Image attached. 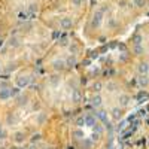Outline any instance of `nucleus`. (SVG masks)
<instances>
[{
    "label": "nucleus",
    "instance_id": "1",
    "mask_svg": "<svg viewBox=\"0 0 149 149\" xmlns=\"http://www.w3.org/2000/svg\"><path fill=\"white\" fill-rule=\"evenodd\" d=\"M60 27L63 29V30H70V29L73 27V21H72V18H69V17L61 18V19H60Z\"/></svg>",
    "mask_w": 149,
    "mask_h": 149
},
{
    "label": "nucleus",
    "instance_id": "2",
    "mask_svg": "<svg viewBox=\"0 0 149 149\" xmlns=\"http://www.w3.org/2000/svg\"><path fill=\"white\" fill-rule=\"evenodd\" d=\"M103 21V10H97L95 15H94V19H93V26L94 27H98Z\"/></svg>",
    "mask_w": 149,
    "mask_h": 149
},
{
    "label": "nucleus",
    "instance_id": "3",
    "mask_svg": "<svg viewBox=\"0 0 149 149\" xmlns=\"http://www.w3.org/2000/svg\"><path fill=\"white\" fill-rule=\"evenodd\" d=\"M130 100H131V98H130L128 94H121V95H119V104H121V106H127V104L130 103Z\"/></svg>",
    "mask_w": 149,
    "mask_h": 149
},
{
    "label": "nucleus",
    "instance_id": "4",
    "mask_svg": "<svg viewBox=\"0 0 149 149\" xmlns=\"http://www.w3.org/2000/svg\"><path fill=\"white\" fill-rule=\"evenodd\" d=\"M137 70H139L140 74H148V72H149V64H148V63H140L139 67H137Z\"/></svg>",
    "mask_w": 149,
    "mask_h": 149
},
{
    "label": "nucleus",
    "instance_id": "5",
    "mask_svg": "<svg viewBox=\"0 0 149 149\" xmlns=\"http://www.w3.org/2000/svg\"><path fill=\"white\" fill-rule=\"evenodd\" d=\"M139 84H140L142 86H148V85H149V79H148L146 74H142V76L139 78Z\"/></svg>",
    "mask_w": 149,
    "mask_h": 149
},
{
    "label": "nucleus",
    "instance_id": "6",
    "mask_svg": "<svg viewBox=\"0 0 149 149\" xmlns=\"http://www.w3.org/2000/svg\"><path fill=\"white\" fill-rule=\"evenodd\" d=\"M133 3H134V6H137V8H143L146 5V0H133Z\"/></svg>",
    "mask_w": 149,
    "mask_h": 149
},
{
    "label": "nucleus",
    "instance_id": "7",
    "mask_svg": "<svg viewBox=\"0 0 149 149\" xmlns=\"http://www.w3.org/2000/svg\"><path fill=\"white\" fill-rule=\"evenodd\" d=\"M70 2H72V5L73 6H76V8H79L82 3H84V0H70Z\"/></svg>",
    "mask_w": 149,
    "mask_h": 149
},
{
    "label": "nucleus",
    "instance_id": "8",
    "mask_svg": "<svg viewBox=\"0 0 149 149\" xmlns=\"http://www.w3.org/2000/svg\"><path fill=\"white\" fill-rule=\"evenodd\" d=\"M133 40H134V43H136V45H140V42H142V36H139V34H136Z\"/></svg>",
    "mask_w": 149,
    "mask_h": 149
},
{
    "label": "nucleus",
    "instance_id": "9",
    "mask_svg": "<svg viewBox=\"0 0 149 149\" xmlns=\"http://www.w3.org/2000/svg\"><path fill=\"white\" fill-rule=\"evenodd\" d=\"M142 51H143V48H142L140 45H136V48H134V52H136V54H142Z\"/></svg>",
    "mask_w": 149,
    "mask_h": 149
},
{
    "label": "nucleus",
    "instance_id": "10",
    "mask_svg": "<svg viewBox=\"0 0 149 149\" xmlns=\"http://www.w3.org/2000/svg\"><path fill=\"white\" fill-rule=\"evenodd\" d=\"M100 103H102V98L97 95V97L94 98V104H95V106H100Z\"/></svg>",
    "mask_w": 149,
    "mask_h": 149
}]
</instances>
